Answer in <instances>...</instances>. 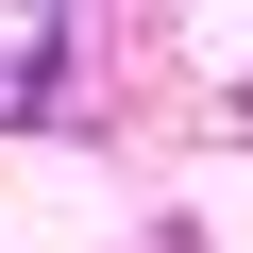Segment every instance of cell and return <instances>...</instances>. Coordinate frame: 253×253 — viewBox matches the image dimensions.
<instances>
[{"label":"cell","mask_w":253,"mask_h":253,"mask_svg":"<svg viewBox=\"0 0 253 253\" xmlns=\"http://www.w3.org/2000/svg\"><path fill=\"white\" fill-rule=\"evenodd\" d=\"M51 68H68V34H51V17H0V118H34V101H51Z\"/></svg>","instance_id":"obj_1"}]
</instances>
